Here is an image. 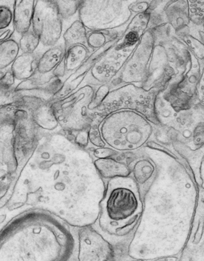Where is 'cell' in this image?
Returning <instances> with one entry per match:
<instances>
[{
	"label": "cell",
	"instance_id": "obj_1",
	"mask_svg": "<svg viewBox=\"0 0 204 261\" xmlns=\"http://www.w3.org/2000/svg\"><path fill=\"white\" fill-rule=\"evenodd\" d=\"M145 28L139 18L133 17L127 23L124 34L104 51L85 76L82 83L94 86L109 85L122 68L140 39V32Z\"/></svg>",
	"mask_w": 204,
	"mask_h": 261
},
{
	"label": "cell",
	"instance_id": "obj_2",
	"mask_svg": "<svg viewBox=\"0 0 204 261\" xmlns=\"http://www.w3.org/2000/svg\"><path fill=\"white\" fill-rule=\"evenodd\" d=\"M102 206V225L113 232L129 225L140 210L135 188L125 179L109 182Z\"/></svg>",
	"mask_w": 204,
	"mask_h": 261
},
{
	"label": "cell",
	"instance_id": "obj_3",
	"mask_svg": "<svg viewBox=\"0 0 204 261\" xmlns=\"http://www.w3.org/2000/svg\"><path fill=\"white\" fill-rule=\"evenodd\" d=\"M99 130L109 146L116 150H131L143 142L149 125L134 112L120 110L104 118Z\"/></svg>",
	"mask_w": 204,
	"mask_h": 261
},
{
	"label": "cell",
	"instance_id": "obj_4",
	"mask_svg": "<svg viewBox=\"0 0 204 261\" xmlns=\"http://www.w3.org/2000/svg\"><path fill=\"white\" fill-rule=\"evenodd\" d=\"M138 0H82L78 16L88 30L118 29L127 25Z\"/></svg>",
	"mask_w": 204,
	"mask_h": 261
},
{
	"label": "cell",
	"instance_id": "obj_5",
	"mask_svg": "<svg viewBox=\"0 0 204 261\" xmlns=\"http://www.w3.org/2000/svg\"><path fill=\"white\" fill-rule=\"evenodd\" d=\"M98 87L81 84L68 96L52 102L55 116L63 126L81 130L92 124Z\"/></svg>",
	"mask_w": 204,
	"mask_h": 261
},
{
	"label": "cell",
	"instance_id": "obj_6",
	"mask_svg": "<svg viewBox=\"0 0 204 261\" xmlns=\"http://www.w3.org/2000/svg\"><path fill=\"white\" fill-rule=\"evenodd\" d=\"M31 28L42 45L48 47L55 45L62 39L64 21L51 2L36 0Z\"/></svg>",
	"mask_w": 204,
	"mask_h": 261
},
{
	"label": "cell",
	"instance_id": "obj_7",
	"mask_svg": "<svg viewBox=\"0 0 204 261\" xmlns=\"http://www.w3.org/2000/svg\"><path fill=\"white\" fill-rule=\"evenodd\" d=\"M154 36L150 30L140 40L124 64L118 77L108 85L111 89L127 84L143 83L148 71V63L153 51Z\"/></svg>",
	"mask_w": 204,
	"mask_h": 261
},
{
	"label": "cell",
	"instance_id": "obj_8",
	"mask_svg": "<svg viewBox=\"0 0 204 261\" xmlns=\"http://www.w3.org/2000/svg\"><path fill=\"white\" fill-rule=\"evenodd\" d=\"M154 94L136 87L134 84H127L109 90L97 109L111 113L119 109L137 108L146 100H151Z\"/></svg>",
	"mask_w": 204,
	"mask_h": 261
},
{
	"label": "cell",
	"instance_id": "obj_9",
	"mask_svg": "<svg viewBox=\"0 0 204 261\" xmlns=\"http://www.w3.org/2000/svg\"><path fill=\"white\" fill-rule=\"evenodd\" d=\"M64 82L55 77L53 72L41 73L37 70L28 79L19 82L15 91L20 94L40 97L47 101H53L55 94L62 88Z\"/></svg>",
	"mask_w": 204,
	"mask_h": 261
},
{
	"label": "cell",
	"instance_id": "obj_10",
	"mask_svg": "<svg viewBox=\"0 0 204 261\" xmlns=\"http://www.w3.org/2000/svg\"><path fill=\"white\" fill-rule=\"evenodd\" d=\"M37 52L38 53V71L41 73H49L53 72L64 59L66 46L61 39L60 42L53 46L45 47L41 45Z\"/></svg>",
	"mask_w": 204,
	"mask_h": 261
},
{
	"label": "cell",
	"instance_id": "obj_11",
	"mask_svg": "<svg viewBox=\"0 0 204 261\" xmlns=\"http://www.w3.org/2000/svg\"><path fill=\"white\" fill-rule=\"evenodd\" d=\"M35 3L36 0H15L14 26L16 36H20L31 29Z\"/></svg>",
	"mask_w": 204,
	"mask_h": 261
},
{
	"label": "cell",
	"instance_id": "obj_12",
	"mask_svg": "<svg viewBox=\"0 0 204 261\" xmlns=\"http://www.w3.org/2000/svg\"><path fill=\"white\" fill-rule=\"evenodd\" d=\"M38 53H20L11 65L10 68L18 82L28 79L38 70Z\"/></svg>",
	"mask_w": 204,
	"mask_h": 261
},
{
	"label": "cell",
	"instance_id": "obj_13",
	"mask_svg": "<svg viewBox=\"0 0 204 261\" xmlns=\"http://www.w3.org/2000/svg\"><path fill=\"white\" fill-rule=\"evenodd\" d=\"M92 52L87 44H75L66 49V54L63 61L66 70V79L78 68H80Z\"/></svg>",
	"mask_w": 204,
	"mask_h": 261
},
{
	"label": "cell",
	"instance_id": "obj_14",
	"mask_svg": "<svg viewBox=\"0 0 204 261\" xmlns=\"http://www.w3.org/2000/svg\"><path fill=\"white\" fill-rule=\"evenodd\" d=\"M127 25L118 29L107 30L87 29V44L93 51L103 47L111 41L120 38L125 31Z\"/></svg>",
	"mask_w": 204,
	"mask_h": 261
},
{
	"label": "cell",
	"instance_id": "obj_15",
	"mask_svg": "<svg viewBox=\"0 0 204 261\" xmlns=\"http://www.w3.org/2000/svg\"><path fill=\"white\" fill-rule=\"evenodd\" d=\"M62 40L66 49L75 44H87V29L79 19V16L72 20L66 29H64Z\"/></svg>",
	"mask_w": 204,
	"mask_h": 261
},
{
	"label": "cell",
	"instance_id": "obj_16",
	"mask_svg": "<svg viewBox=\"0 0 204 261\" xmlns=\"http://www.w3.org/2000/svg\"><path fill=\"white\" fill-rule=\"evenodd\" d=\"M20 54L19 44L16 35L9 40L0 42V71L10 68Z\"/></svg>",
	"mask_w": 204,
	"mask_h": 261
},
{
	"label": "cell",
	"instance_id": "obj_17",
	"mask_svg": "<svg viewBox=\"0 0 204 261\" xmlns=\"http://www.w3.org/2000/svg\"><path fill=\"white\" fill-rule=\"evenodd\" d=\"M56 7L64 23H69L78 16L82 0H49Z\"/></svg>",
	"mask_w": 204,
	"mask_h": 261
},
{
	"label": "cell",
	"instance_id": "obj_18",
	"mask_svg": "<svg viewBox=\"0 0 204 261\" xmlns=\"http://www.w3.org/2000/svg\"><path fill=\"white\" fill-rule=\"evenodd\" d=\"M17 37L20 53L34 54L42 45L40 39L33 31L32 28Z\"/></svg>",
	"mask_w": 204,
	"mask_h": 261
},
{
	"label": "cell",
	"instance_id": "obj_19",
	"mask_svg": "<svg viewBox=\"0 0 204 261\" xmlns=\"http://www.w3.org/2000/svg\"><path fill=\"white\" fill-rule=\"evenodd\" d=\"M15 0H0V32L14 28Z\"/></svg>",
	"mask_w": 204,
	"mask_h": 261
},
{
	"label": "cell",
	"instance_id": "obj_20",
	"mask_svg": "<svg viewBox=\"0 0 204 261\" xmlns=\"http://www.w3.org/2000/svg\"><path fill=\"white\" fill-rule=\"evenodd\" d=\"M89 137H90L91 142L93 144L100 147H103L105 145L103 141V138L101 137V132H100L99 129H98L96 125H94L91 128L90 133H89Z\"/></svg>",
	"mask_w": 204,
	"mask_h": 261
},
{
	"label": "cell",
	"instance_id": "obj_21",
	"mask_svg": "<svg viewBox=\"0 0 204 261\" xmlns=\"http://www.w3.org/2000/svg\"><path fill=\"white\" fill-rule=\"evenodd\" d=\"M89 134L86 130H81L76 137V141L81 145H86L88 143Z\"/></svg>",
	"mask_w": 204,
	"mask_h": 261
},
{
	"label": "cell",
	"instance_id": "obj_22",
	"mask_svg": "<svg viewBox=\"0 0 204 261\" xmlns=\"http://www.w3.org/2000/svg\"><path fill=\"white\" fill-rule=\"evenodd\" d=\"M15 35L14 27L9 29L5 31L0 32V42L12 38Z\"/></svg>",
	"mask_w": 204,
	"mask_h": 261
},
{
	"label": "cell",
	"instance_id": "obj_23",
	"mask_svg": "<svg viewBox=\"0 0 204 261\" xmlns=\"http://www.w3.org/2000/svg\"><path fill=\"white\" fill-rule=\"evenodd\" d=\"M113 153H114L113 151L109 150V149H98L95 152V155L98 158H103L112 155Z\"/></svg>",
	"mask_w": 204,
	"mask_h": 261
}]
</instances>
